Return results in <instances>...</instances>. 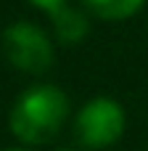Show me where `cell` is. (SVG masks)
I'll return each instance as SVG.
<instances>
[{
  "label": "cell",
  "mask_w": 148,
  "mask_h": 151,
  "mask_svg": "<svg viewBox=\"0 0 148 151\" xmlns=\"http://www.w3.org/2000/svg\"><path fill=\"white\" fill-rule=\"evenodd\" d=\"M124 133V111L114 98H93L74 119V138L85 149H106Z\"/></svg>",
  "instance_id": "7a4b0ae2"
},
{
  "label": "cell",
  "mask_w": 148,
  "mask_h": 151,
  "mask_svg": "<svg viewBox=\"0 0 148 151\" xmlns=\"http://www.w3.org/2000/svg\"><path fill=\"white\" fill-rule=\"evenodd\" d=\"M3 53L21 72L40 74L53 66V45H50L48 35L29 21H16V24L5 27Z\"/></svg>",
  "instance_id": "3957f363"
},
{
  "label": "cell",
  "mask_w": 148,
  "mask_h": 151,
  "mask_svg": "<svg viewBox=\"0 0 148 151\" xmlns=\"http://www.w3.org/2000/svg\"><path fill=\"white\" fill-rule=\"evenodd\" d=\"M146 0H85V5L103 19H127L132 16Z\"/></svg>",
  "instance_id": "5b68a950"
},
{
  "label": "cell",
  "mask_w": 148,
  "mask_h": 151,
  "mask_svg": "<svg viewBox=\"0 0 148 151\" xmlns=\"http://www.w3.org/2000/svg\"><path fill=\"white\" fill-rule=\"evenodd\" d=\"M8 151H21V149H8Z\"/></svg>",
  "instance_id": "52a82bcc"
},
{
  "label": "cell",
  "mask_w": 148,
  "mask_h": 151,
  "mask_svg": "<svg viewBox=\"0 0 148 151\" xmlns=\"http://www.w3.org/2000/svg\"><path fill=\"white\" fill-rule=\"evenodd\" d=\"M50 16H53L56 35H58L61 42H77V40H82L87 35V19H85L82 11H77L71 5H64Z\"/></svg>",
  "instance_id": "277c9868"
},
{
  "label": "cell",
  "mask_w": 148,
  "mask_h": 151,
  "mask_svg": "<svg viewBox=\"0 0 148 151\" xmlns=\"http://www.w3.org/2000/svg\"><path fill=\"white\" fill-rule=\"evenodd\" d=\"M58 151H69V149H58Z\"/></svg>",
  "instance_id": "ba28073f"
},
{
  "label": "cell",
  "mask_w": 148,
  "mask_h": 151,
  "mask_svg": "<svg viewBox=\"0 0 148 151\" xmlns=\"http://www.w3.org/2000/svg\"><path fill=\"white\" fill-rule=\"evenodd\" d=\"M69 114V98L53 85L24 90L11 109V130L24 143H48L58 135Z\"/></svg>",
  "instance_id": "6da1fadb"
},
{
  "label": "cell",
  "mask_w": 148,
  "mask_h": 151,
  "mask_svg": "<svg viewBox=\"0 0 148 151\" xmlns=\"http://www.w3.org/2000/svg\"><path fill=\"white\" fill-rule=\"evenodd\" d=\"M29 3H34L37 8H45V11H50V13H56L58 8H64V5H66V0H29Z\"/></svg>",
  "instance_id": "8992f818"
}]
</instances>
